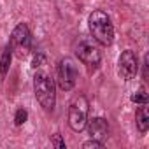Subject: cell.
<instances>
[{
	"label": "cell",
	"instance_id": "52a82bcc",
	"mask_svg": "<svg viewBox=\"0 0 149 149\" xmlns=\"http://www.w3.org/2000/svg\"><path fill=\"white\" fill-rule=\"evenodd\" d=\"M139 74V58L133 49H125L121 51L118 58V76L123 81H132Z\"/></svg>",
	"mask_w": 149,
	"mask_h": 149
},
{
	"label": "cell",
	"instance_id": "6da1fadb",
	"mask_svg": "<svg viewBox=\"0 0 149 149\" xmlns=\"http://www.w3.org/2000/svg\"><path fill=\"white\" fill-rule=\"evenodd\" d=\"M88 28L91 37L100 46H111L114 42V25L105 11L102 9L93 11L88 16Z\"/></svg>",
	"mask_w": 149,
	"mask_h": 149
},
{
	"label": "cell",
	"instance_id": "2e32d148",
	"mask_svg": "<svg viewBox=\"0 0 149 149\" xmlns=\"http://www.w3.org/2000/svg\"><path fill=\"white\" fill-rule=\"evenodd\" d=\"M147 65H149V58L146 56V58H144V63H142V67H144V72H142V77H144V79H147Z\"/></svg>",
	"mask_w": 149,
	"mask_h": 149
},
{
	"label": "cell",
	"instance_id": "30bf717a",
	"mask_svg": "<svg viewBox=\"0 0 149 149\" xmlns=\"http://www.w3.org/2000/svg\"><path fill=\"white\" fill-rule=\"evenodd\" d=\"M11 60H13V51L9 46H6L2 56H0V79H6V76L9 74L11 68Z\"/></svg>",
	"mask_w": 149,
	"mask_h": 149
},
{
	"label": "cell",
	"instance_id": "ba28073f",
	"mask_svg": "<svg viewBox=\"0 0 149 149\" xmlns=\"http://www.w3.org/2000/svg\"><path fill=\"white\" fill-rule=\"evenodd\" d=\"M86 128H88V133H90V139H95L98 142H104L107 140L109 137V123L105 118H100V116H95V118H88V123H86Z\"/></svg>",
	"mask_w": 149,
	"mask_h": 149
},
{
	"label": "cell",
	"instance_id": "4fadbf2b",
	"mask_svg": "<svg viewBox=\"0 0 149 149\" xmlns=\"http://www.w3.org/2000/svg\"><path fill=\"white\" fill-rule=\"evenodd\" d=\"M42 65H46V54L39 51L37 54H33V60H32V67H33V68H40Z\"/></svg>",
	"mask_w": 149,
	"mask_h": 149
},
{
	"label": "cell",
	"instance_id": "7a4b0ae2",
	"mask_svg": "<svg viewBox=\"0 0 149 149\" xmlns=\"http://www.w3.org/2000/svg\"><path fill=\"white\" fill-rule=\"evenodd\" d=\"M33 93L44 111H53L56 105V84L47 72H37L33 76Z\"/></svg>",
	"mask_w": 149,
	"mask_h": 149
},
{
	"label": "cell",
	"instance_id": "5b68a950",
	"mask_svg": "<svg viewBox=\"0 0 149 149\" xmlns=\"http://www.w3.org/2000/svg\"><path fill=\"white\" fill-rule=\"evenodd\" d=\"M88 112H90V102L84 95L74 97V100L68 105V126L72 132H83L88 123Z\"/></svg>",
	"mask_w": 149,
	"mask_h": 149
},
{
	"label": "cell",
	"instance_id": "9c48e42d",
	"mask_svg": "<svg viewBox=\"0 0 149 149\" xmlns=\"http://www.w3.org/2000/svg\"><path fill=\"white\" fill-rule=\"evenodd\" d=\"M135 126L139 133H146L149 130V107L147 104H140V107L135 112Z\"/></svg>",
	"mask_w": 149,
	"mask_h": 149
},
{
	"label": "cell",
	"instance_id": "8992f818",
	"mask_svg": "<svg viewBox=\"0 0 149 149\" xmlns=\"http://www.w3.org/2000/svg\"><path fill=\"white\" fill-rule=\"evenodd\" d=\"M77 77H79V70H77V63L74 61V58H68V56L61 58L56 67V83L60 90L72 91L77 83Z\"/></svg>",
	"mask_w": 149,
	"mask_h": 149
},
{
	"label": "cell",
	"instance_id": "9a60e30c",
	"mask_svg": "<svg viewBox=\"0 0 149 149\" xmlns=\"http://www.w3.org/2000/svg\"><path fill=\"white\" fill-rule=\"evenodd\" d=\"M104 142H98L95 139H90L86 142H83V149H104Z\"/></svg>",
	"mask_w": 149,
	"mask_h": 149
},
{
	"label": "cell",
	"instance_id": "7c38bea8",
	"mask_svg": "<svg viewBox=\"0 0 149 149\" xmlns=\"http://www.w3.org/2000/svg\"><path fill=\"white\" fill-rule=\"evenodd\" d=\"M130 100L133 102V104H147V93H146V90L144 88H140L137 93H133L132 97H130Z\"/></svg>",
	"mask_w": 149,
	"mask_h": 149
},
{
	"label": "cell",
	"instance_id": "277c9868",
	"mask_svg": "<svg viewBox=\"0 0 149 149\" xmlns=\"http://www.w3.org/2000/svg\"><path fill=\"white\" fill-rule=\"evenodd\" d=\"M7 46L13 51V56L19 58V60H23L30 54V51H32V32H30L26 23H18L14 26V30L11 32Z\"/></svg>",
	"mask_w": 149,
	"mask_h": 149
},
{
	"label": "cell",
	"instance_id": "3957f363",
	"mask_svg": "<svg viewBox=\"0 0 149 149\" xmlns=\"http://www.w3.org/2000/svg\"><path fill=\"white\" fill-rule=\"evenodd\" d=\"M74 51H76V56L79 58V61L83 65L88 67V70H97L100 61H102V49L100 44L90 35H81L76 44H74Z\"/></svg>",
	"mask_w": 149,
	"mask_h": 149
},
{
	"label": "cell",
	"instance_id": "8fae6325",
	"mask_svg": "<svg viewBox=\"0 0 149 149\" xmlns=\"http://www.w3.org/2000/svg\"><path fill=\"white\" fill-rule=\"evenodd\" d=\"M26 119H28V112H26V109L19 107V109L14 112V125H16V126H23V125L26 123Z\"/></svg>",
	"mask_w": 149,
	"mask_h": 149
},
{
	"label": "cell",
	"instance_id": "5bb4252c",
	"mask_svg": "<svg viewBox=\"0 0 149 149\" xmlns=\"http://www.w3.org/2000/svg\"><path fill=\"white\" fill-rule=\"evenodd\" d=\"M51 146H54L56 149H65V147H67V144H65V140L61 139V135H60V133L51 135Z\"/></svg>",
	"mask_w": 149,
	"mask_h": 149
}]
</instances>
